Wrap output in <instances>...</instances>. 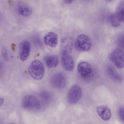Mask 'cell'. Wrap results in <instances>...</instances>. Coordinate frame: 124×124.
Here are the masks:
<instances>
[{"label": "cell", "instance_id": "6da1fadb", "mask_svg": "<svg viewBox=\"0 0 124 124\" xmlns=\"http://www.w3.org/2000/svg\"><path fill=\"white\" fill-rule=\"evenodd\" d=\"M28 71L30 76L33 79L36 80L41 79L44 74V65L39 60H35L30 64Z\"/></svg>", "mask_w": 124, "mask_h": 124}, {"label": "cell", "instance_id": "7a4b0ae2", "mask_svg": "<svg viewBox=\"0 0 124 124\" xmlns=\"http://www.w3.org/2000/svg\"><path fill=\"white\" fill-rule=\"evenodd\" d=\"M91 46L90 39L87 35L84 34L78 35L74 43L75 48L79 51H87L90 49Z\"/></svg>", "mask_w": 124, "mask_h": 124}, {"label": "cell", "instance_id": "3957f363", "mask_svg": "<svg viewBox=\"0 0 124 124\" xmlns=\"http://www.w3.org/2000/svg\"><path fill=\"white\" fill-rule=\"evenodd\" d=\"M109 59L119 69L124 67V52L117 48L113 50L108 55Z\"/></svg>", "mask_w": 124, "mask_h": 124}, {"label": "cell", "instance_id": "277c9868", "mask_svg": "<svg viewBox=\"0 0 124 124\" xmlns=\"http://www.w3.org/2000/svg\"><path fill=\"white\" fill-rule=\"evenodd\" d=\"M22 107L26 109L38 110L41 108V104L38 99L34 96L27 95L24 97L22 103Z\"/></svg>", "mask_w": 124, "mask_h": 124}, {"label": "cell", "instance_id": "5b68a950", "mask_svg": "<svg viewBox=\"0 0 124 124\" xmlns=\"http://www.w3.org/2000/svg\"><path fill=\"white\" fill-rule=\"evenodd\" d=\"M81 89L78 85H75L70 89L67 95V99L70 104H74L80 100L82 94Z\"/></svg>", "mask_w": 124, "mask_h": 124}, {"label": "cell", "instance_id": "8992f818", "mask_svg": "<svg viewBox=\"0 0 124 124\" xmlns=\"http://www.w3.org/2000/svg\"><path fill=\"white\" fill-rule=\"evenodd\" d=\"M61 61L62 65L66 70L69 71L73 70L74 65L73 60L66 51H63L62 54Z\"/></svg>", "mask_w": 124, "mask_h": 124}, {"label": "cell", "instance_id": "52a82bcc", "mask_svg": "<svg viewBox=\"0 0 124 124\" xmlns=\"http://www.w3.org/2000/svg\"><path fill=\"white\" fill-rule=\"evenodd\" d=\"M50 82L54 87L61 89L63 88L65 85V78L64 76L62 74L57 73L51 77Z\"/></svg>", "mask_w": 124, "mask_h": 124}, {"label": "cell", "instance_id": "ba28073f", "mask_svg": "<svg viewBox=\"0 0 124 124\" xmlns=\"http://www.w3.org/2000/svg\"><path fill=\"white\" fill-rule=\"evenodd\" d=\"M44 41L46 45L52 47H55L58 42L57 35L53 32H49L46 33L44 37Z\"/></svg>", "mask_w": 124, "mask_h": 124}, {"label": "cell", "instance_id": "9c48e42d", "mask_svg": "<svg viewBox=\"0 0 124 124\" xmlns=\"http://www.w3.org/2000/svg\"><path fill=\"white\" fill-rule=\"evenodd\" d=\"M30 50V45L27 40H24L20 45V57L21 60L24 61L28 57Z\"/></svg>", "mask_w": 124, "mask_h": 124}, {"label": "cell", "instance_id": "30bf717a", "mask_svg": "<svg viewBox=\"0 0 124 124\" xmlns=\"http://www.w3.org/2000/svg\"><path fill=\"white\" fill-rule=\"evenodd\" d=\"M96 110L98 114L103 120L107 121L110 118L111 111L107 106L103 105L98 106L96 107Z\"/></svg>", "mask_w": 124, "mask_h": 124}, {"label": "cell", "instance_id": "8fae6325", "mask_svg": "<svg viewBox=\"0 0 124 124\" xmlns=\"http://www.w3.org/2000/svg\"><path fill=\"white\" fill-rule=\"evenodd\" d=\"M17 9L18 12L21 15L28 16L32 12V9L28 4L23 2H19L17 5Z\"/></svg>", "mask_w": 124, "mask_h": 124}, {"label": "cell", "instance_id": "7c38bea8", "mask_svg": "<svg viewBox=\"0 0 124 124\" xmlns=\"http://www.w3.org/2000/svg\"><path fill=\"white\" fill-rule=\"evenodd\" d=\"M78 69L79 74L83 76H85L90 74L92 71L90 64L86 62H80L78 65Z\"/></svg>", "mask_w": 124, "mask_h": 124}, {"label": "cell", "instance_id": "4fadbf2b", "mask_svg": "<svg viewBox=\"0 0 124 124\" xmlns=\"http://www.w3.org/2000/svg\"><path fill=\"white\" fill-rule=\"evenodd\" d=\"M45 60L46 66L49 68L57 66L59 62L58 57L54 55H48L46 56L45 58Z\"/></svg>", "mask_w": 124, "mask_h": 124}, {"label": "cell", "instance_id": "5bb4252c", "mask_svg": "<svg viewBox=\"0 0 124 124\" xmlns=\"http://www.w3.org/2000/svg\"><path fill=\"white\" fill-rule=\"evenodd\" d=\"M115 13L120 22H124V1L118 4Z\"/></svg>", "mask_w": 124, "mask_h": 124}, {"label": "cell", "instance_id": "9a60e30c", "mask_svg": "<svg viewBox=\"0 0 124 124\" xmlns=\"http://www.w3.org/2000/svg\"><path fill=\"white\" fill-rule=\"evenodd\" d=\"M109 20L111 25L114 27H117L120 24L121 22L119 20L115 13L111 14L110 16Z\"/></svg>", "mask_w": 124, "mask_h": 124}, {"label": "cell", "instance_id": "2e32d148", "mask_svg": "<svg viewBox=\"0 0 124 124\" xmlns=\"http://www.w3.org/2000/svg\"><path fill=\"white\" fill-rule=\"evenodd\" d=\"M107 69L108 73L111 78L116 81H119L121 80L120 77L115 72L112 67H109Z\"/></svg>", "mask_w": 124, "mask_h": 124}, {"label": "cell", "instance_id": "e0dca14e", "mask_svg": "<svg viewBox=\"0 0 124 124\" xmlns=\"http://www.w3.org/2000/svg\"><path fill=\"white\" fill-rule=\"evenodd\" d=\"M117 43L119 47L118 48L123 51L124 50V34H122L119 36L117 39Z\"/></svg>", "mask_w": 124, "mask_h": 124}, {"label": "cell", "instance_id": "ac0fdd59", "mask_svg": "<svg viewBox=\"0 0 124 124\" xmlns=\"http://www.w3.org/2000/svg\"><path fill=\"white\" fill-rule=\"evenodd\" d=\"M119 115L120 118L124 121V108H121L119 111Z\"/></svg>", "mask_w": 124, "mask_h": 124}, {"label": "cell", "instance_id": "d6986e66", "mask_svg": "<svg viewBox=\"0 0 124 124\" xmlns=\"http://www.w3.org/2000/svg\"><path fill=\"white\" fill-rule=\"evenodd\" d=\"M2 54L3 58L5 59H7V53L5 49H3L2 51Z\"/></svg>", "mask_w": 124, "mask_h": 124}, {"label": "cell", "instance_id": "ffe728a7", "mask_svg": "<svg viewBox=\"0 0 124 124\" xmlns=\"http://www.w3.org/2000/svg\"><path fill=\"white\" fill-rule=\"evenodd\" d=\"M64 2L67 4H70L72 3L74 0H64Z\"/></svg>", "mask_w": 124, "mask_h": 124}, {"label": "cell", "instance_id": "44dd1931", "mask_svg": "<svg viewBox=\"0 0 124 124\" xmlns=\"http://www.w3.org/2000/svg\"><path fill=\"white\" fill-rule=\"evenodd\" d=\"M4 102L3 99L1 98H0V106L2 105Z\"/></svg>", "mask_w": 124, "mask_h": 124}]
</instances>
